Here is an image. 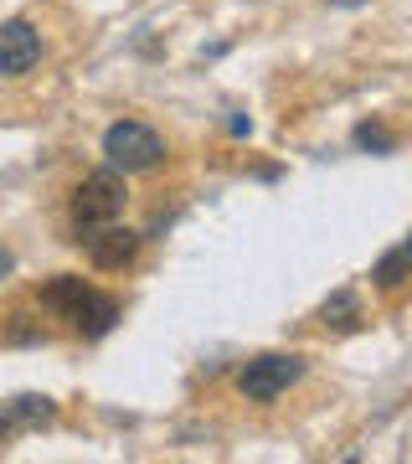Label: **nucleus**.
<instances>
[{
  "instance_id": "f257e3e1",
  "label": "nucleus",
  "mask_w": 412,
  "mask_h": 464,
  "mask_svg": "<svg viewBox=\"0 0 412 464\" xmlns=\"http://www.w3.org/2000/svg\"><path fill=\"white\" fill-rule=\"evenodd\" d=\"M36 299H42V310L67 320L82 341H103V335L119 325V315H124V304H119L114 295L93 289V284L78 279V274H52V279L36 289Z\"/></svg>"
},
{
  "instance_id": "f03ea898",
  "label": "nucleus",
  "mask_w": 412,
  "mask_h": 464,
  "mask_svg": "<svg viewBox=\"0 0 412 464\" xmlns=\"http://www.w3.org/2000/svg\"><path fill=\"white\" fill-rule=\"evenodd\" d=\"M124 201H129V186H124V176L119 170H93V176H82V186L72 191V243H82L88 232L109 227V222H119L124 217Z\"/></svg>"
},
{
  "instance_id": "7ed1b4c3",
  "label": "nucleus",
  "mask_w": 412,
  "mask_h": 464,
  "mask_svg": "<svg viewBox=\"0 0 412 464\" xmlns=\"http://www.w3.org/2000/svg\"><path fill=\"white\" fill-rule=\"evenodd\" d=\"M103 160L119 176H139V170H155L165 160V140L139 119H119L103 130Z\"/></svg>"
},
{
  "instance_id": "20e7f679",
  "label": "nucleus",
  "mask_w": 412,
  "mask_h": 464,
  "mask_svg": "<svg viewBox=\"0 0 412 464\" xmlns=\"http://www.w3.org/2000/svg\"><path fill=\"white\" fill-rule=\"evenodd\" d=\"M299 377H304V356H294V351H263V356H253V362L237 372V392H243L247 402H273V398H283Z\"/></svg>"
},
{
  "instance_id": "39448f33",
  "label": "nucleus",
  "mask_w": 412,
  "mask_h": 464,
  "mask_svg": "<svg viewBox=\"0 0 412 464\" xmlns=\"http://www.w3.org/2000/svg\"><path fill=\"white\" fill-rule=\"evenodd\" d=\"M82 248H88V264L103 268V274H119V268H129L134 258H139V248H145V237L134 227H119V222H109V227L88 232L82 237Z\"/></svg>"
},
{
  "instance_id": "423d86ee",
  "label": "nucleus",
  "mask_w": 412,
  "mask_h": 464,
  "mask_svg": "<svg viewBox=\"0 0 412 464\" xmlns=\"http://www.w3.org/2000/svg\"><path fill=\"white\" fill-rule=\"evenodd\" d=\"M42 63V32L32 21H0V78H26Z\"/></svg>"
},
{
  "instance_id": "0eeeda50",
  "label": "nucleus",
  "mask_w": 412,
  "mask_h": 464,
  "mask_svg": "<svg viewBox=\"0 0 412 464\" xmlns=\"http://www.w3.org/2000/svg\"><path fill=\"white\" fill-rule=\"evenodd\" d=\"M371 279H377V289H402L412 279V243H397V248L381 253L377 268H371Z\"/></svg>"
},
{
  "instance_id": "6e6552de",
  "label": "nucleus",
  "mask_w": 412,
  "mask_h": 464,
  "mask_svg": "<svg viewBox=\"0 0 412 464\" xmlns=\"http://www.w3.org/2000/svg\"><path fill=\"white\" fill-rule=\"evenodd\" d=\"M320 320H325L330 331H356V325H361V299L350 295V289H335V295L320 304Z\"/></svg>"
},
{
  "instance_id": "1a4fd4ad",
  "label": "nucleus",
  "mask_w": 412,
  "mask_h": 464,
  "mask_svg": "<svg viewBox=\"0 0 412 464\" xmlns=\"http://www.w3.org/2000/svg\"><path fill=\"white\" fill-rule=\"evenodd\" d=\"M5 413L16 418V429H42V423H52V418H57V402L42 398V392H21Z\"/></svg>"
},
{
  "instance_id": "9d476101",
  "label": "nucleus",
  "mask_w": 412,
  "mask_h": 464,
  "mask_svg": "<svg viewBox=\"0 0 412 464\" xmlns=\"http://www.w3.org/2000/svg\"><path fill=\"white\" fill-rule=\"evenodd\" d=\"M350 140H356V150H366V155H392L397 150V134L381 124V119H361L356 130H350Z\"/></svg>"
},
{
  "instance_id": "9b49d317",
  "label": "nucleus",
  "mask_w": 412,
  "mask_h": 464,
  "mask_svg": "<svg viewBox=\"0 0 412 464\" xmlns=\"http://www.w3.org/2000/svg\"><path fill=\"white\" fill-rule=\"evenodd\" d=\"M11 274H16V253H11L5 243H0V284L11 279Z\"/></svg>"
},
{
  "instance_id": "f8f14e48",
  "label": "nucleus",
  "mask_w": 412,
  "mask_h": 464,
  "mask_svg": "<svg viewBox=\"0 0 412 464\" xmlns=\"http://www.w3.org/2000/svg\"><path fill=\"white\" fill-rule=\"evenodd\" d=\"M11 433H16V418H11L5 408H0V449L11 444Z\"/></svg>"
},
{
  "instance_id": "ddd939ff",
  "label": "nucleus",
  "mask_w": 412,
  "mask_h": 464,
  "mask_svg": "<svg viewBox=\"0 0 412 464\" xmlns=\"http://www.w3.org/2000/svg\"><path fill=\"white\" fill-rule=\"evenodd\" d=\"M227 130H232V134H253V119H243V114H232V119H227Z\"/></svg>"
},
{
  "instance_id": "4468645a",
  "label": "nucleus",
  "mask_w": 412,
  "mask_h": 464,
  "mask_svg": "<svg viewBox=\"0 0 412 464\" xmlns=\"http://www.w3.org/2000/svg\"><path fill=\"white\" fill-rule=\"evenodd\" d=\"M325 5H335V11H361V5H371V0H325Z\"/></svg>"
}]
</instances>
